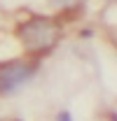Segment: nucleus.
Masks as SVG:
<instances>
[{"label": "nucleus", "instance_id": "obj_2", "mask_svg": "<svg viewBox=\"0 0 117 121\" xmlns=\"http://www.w3.org/2000/svg\"><path fill=\"white\" fill-rule=\"evenodd\" d=\"M35 75V63L28 60H7L0 63V93H16L24 84H28Z\"/></svg>", "mask_w": 117, "mask_h": 121}, {"label": "nucleus", "instance_id": "obj_1", "mask_svg": "<svg viewBox=\"0 0 117 121\" xmlns=\"http://www.w3.org/2000/svg\"><path fill=\"white\" fill-rule=\"evenodd\" d=\"M16 35H19L21 47H24L28 54H44V51H49V49L58 42L61 28H58V23L54 19L35 14V16L26 19V21L19 26Z\"/></svg>", "mask_w": 117, "mask_h": 121}, {"label": "nucleus", "instance_id": "obj_5", "mask_svg": "<svg viewBox=\"0 0 117 121\" xmlns=\"http://www.w3.org/2000/svg\"><path fill=\"white\" fill-rule=\"evenodd\" d=\"M112 121H117V114H112Z\"/></svg>", "mask_w": 117, "mask_h": 121}, {"label": "nucleus", "instance_id": "obj_3", "mask_svg": "<svg viewBox=\"0 0 117 121\" xmlns=\"http://www.w3.org/2000/svg\"><path fill=\"white\" fill-rule=\"evenodd\" d=\"M82 0H49V5H54L58 9H68V7H75V5H80Z\"/></svg>", "mask_w": 117, "mask_h": 121}, {"label": "nucleus", "instance_id": "obj_4", "mask_svg": "<svg viewBox=\"0 0 117 121\" xmlns=\"http://www.w3.org/2000/svg\"><path fill=\"white\" fill-rule=\"evenodd\" d=\"M56 121H73V117H70V112H61L56 117Z\"/></svg>", "mask_w": 117, "mask_h": 121}]
</instances>
